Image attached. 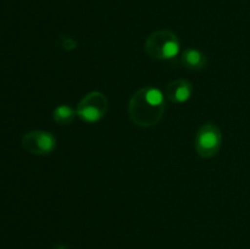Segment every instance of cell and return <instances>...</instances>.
Listing matches in <instances>:
<instances>
[{
  "instance_id": "ba28073f",
  "label": "cell",
  "mask_w": 250,
  "mask_h": 249,
  "mask_svg": "<svg viewBox=\"0 0 250 249\" xmlns=\"http://www.w3.org/2000/svg\"><path fill=\"white\" fill-rule=\"evenodd\" d=\"M76 115H77V111L75 109H72L68 105L62 104L54 109L53 119L56 124H61V126H66V124H70L75 120Z\"/></svg>"
},
{
  "instance_id": "7a4b0ae2",
  "label": "cell",
  "mask_w": 250,
  "mask_h": 249,
  "mask_svg": "<svg viewBox=\"0 0 250 249\" xmlns=\"http://www.w3.org/2000/svg\"><path fill=\"white\" fill-rule=\"evenodd\" d=\"M146 53L156 60H171L180 54V39L168 29L153 32L144 43Z\"/></svg>"
},
{
  "instance_id": "277c9868",
  "label": "cell",
  "mask_w": 250,
  "mask_h": 249,
  "mask_svg": "<svg viewBox=\"0 0 250 249\" xmlns=\"http://www.w3.org/2000/svg\"><path fill=\"white\" fill-rule=\"evenodd\" d=\"M109 107V100L106 95L102 92H90L85 94L81 99V102L77 105V115L88 124H94V122L100 121L105 114L107 112Z\"/></svg>"
},
{
  "instance_id": "8992f818",
  "label": "cell",
  "mask_w": 250,
  "mask_h": 249,
  "mask_svg": "<svg viewBox=\"0 0 250 249\" xmlns=\"http://www.w3.org/2000/svg\"><path fill=\"white\" fill-rule=\"evenodd\" d=\"M193 90H194V87L189 81L185 80V78H177L168 83V85L166 87V98L171 103L182 104V103L189 100L193 94Z\"/></svg>"
},
{
  "instance_id": "3957f363",
  "label": "cell",
  "mask_w": 250,
  "mask_h": 249,
  "mask_svg": "<svg viewBox=\"0 0 250 249\" xmlns=\"http://www.w3.org/2000/svg\"><path fill=\"white\" fill-rule=\"evenodd\" d=\"M222 145V133L215 124L208 122L198 129L194 146L200 158L210 159L217 155Z\"/></svg>"
},
{
  "instance_id": "5b68a950",
  "label": "cell",
  "mask_w": 250,
  "mask_h": 249,
  "mask_svg": "<svg viewBox=\"0 0 250 249\" xmlns=\"http://www.w3.org/2000/svg\"><path fill=\"white\" fill-rule=\"evenodd\" d=\"M58 142L54 134L45 131H33L23 137V146L34 155H49L56 149Z\"/></svg>"
},
{
  "instance_id": "52a82bcc",
  "label": "cell",
  "mask_w": 250,
  "mask_h": 249,
  "mask_svg": "<svg viewBox=\"0 0 250 249\" xmlns=\"http://www.w3.org/2000/svg\"><path fill=\"white\" fill-rule=\"evenodd\" d=\"M181 62L187 70L202 71L207 67L208 56L199 49L188 48L181 55Z\"/></svg>"
},
{
  "instance_id": "9c48e42d",
  "label": "cell",
  "mask_w": 250,
  "mask_h": 249,
  "mask_svg": "<svg viewBox=\"0 0 250 249\" xmlns=\"http://www.w3.org/2000/svg\"><path fill=\"white\" fill-rule=\"evenodd\" d=\"M58 44L60 45L61 49L66 51H71V50H75L77 48V41L72 37H68V36H61L59 37V41Z\"/></svg>"
},
{
  "instance_id": "6da1fadb",
  "label": "cell",
  "mask_w": 250,
  "mask_h": 249,
  "mask_svg": "<svg viewBox=\"0 0 250 249\" xmlns=\"http://www.w3.org/2000/svg\"><path fill=\"white\" fill-rule=\"evenodd\" d=\"M165 112L164 93L158 88L146 85L132 95L128 103L131 121L139 127L156 126Z\"/></svg>"
},
{
  "instance_id": "30bf717a",
  "label": "cell",
  "mask_w": 250,
  "mask_h": 249,
  "mask_svg": "<svg viewBox=\"0 0 250 249\" xmlns=\"http://www.w3.org/2000/svg\"><path fill=\"white\" fill-rule=\"evenodd\" d=\"M54 249H70V248H68L67 246H60V244H59V246H55V248Z\"/></svg>"
}]
</instances>
